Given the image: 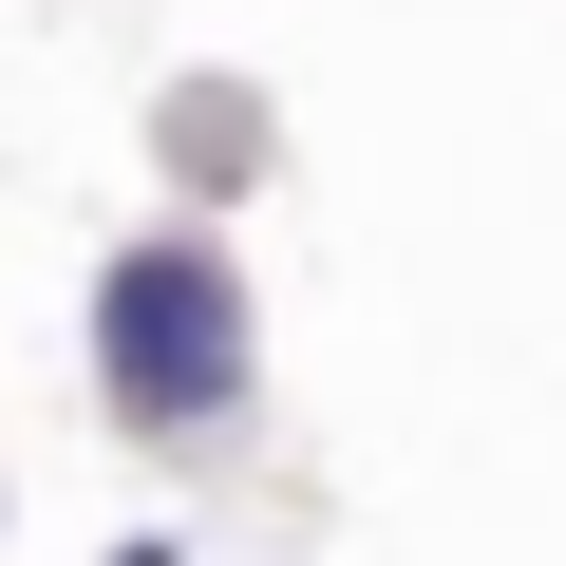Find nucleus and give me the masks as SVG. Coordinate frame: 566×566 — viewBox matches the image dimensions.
I'll return each instance as SVG.
<instances>
[{"label":"nucleus","instance_id":"obj_1","mask_svg":"<svg viewBox=\"0 0 566 566\" xmlns=\"http://www.w3.org/2000/svg\"><path fill=\"white\" fill-rule=\"evenodd\" d=\"M76 397L133 472H227L264 434V264L189 208L114 227L76 264Z\"/></svg>","mask_w":566,"mask_h":566},{"label":"nucleus","instance_id":"obj_2","mask_svg":"<svg viewBox=\"0 0 566 566\" xmlns=\"http://www.w3.org/2000/svg\"><path fill=\"white\" fill-rule=\"evenodd\" d=\"M151 208H189V227H227V208H264L283 189V95L264 76H227V57H189V76H151Z\"/></svg>","mask_w":566,"mask_h":566},{"label":"nucleus","instance_id":"obj_3","mask_svg":"<svg viewBox=\"0 0 566 566\" xmlns=\"http://www.w3.org/2000/svg\"><path fill=\"white\" fill-rule=\"evenodd\" d=\"M95 566H189V528H114V547H95Z\"/></svg>","mask_w":566,"mask_h":566},{"label":"nucleus","instance_id":"obj_4","mask_svg":"<svg viewBox=\"0 0 566 566\" xmlns=\"http://www.w3.org/2000/svg\"><path fill=\"white\" fill-rule=\"evenodd\" d=\"M0 547H20V491H0Z\"/></svg>","mask_w":566,"mask_h":566}]
</instances>
